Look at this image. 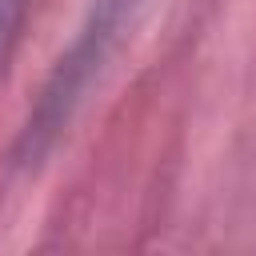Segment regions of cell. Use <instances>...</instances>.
<instances>
[{
  "instance_id": "7a4b0ae2",
  "label": "cell",
  "mask_w": 256,
  "mask_h": 256,
  "mask_svg": "<svg viewBox=\"0 0 256 256\" xmlns=\"http://www.w3.org/2000/svg\"><path fill=\"white\" fill-rule=\"evenodd\" d=\"M28 8H32V0H0V72H4V60H8L12 44L20 40Z\"/></svg>"
},
{
  "instance_id": "6da1fadb",
  "label": "cell",
  "mask_w": 256,
  "mask_h": 256,
  "mask_svg": "<svg viewBox=\"0 0 256 256\" xmlns=\"http://www.w3.org/2000/svg\"><path fill=\"white\" fill-rule=\"evenodd\" d=\"M132 4L136 0H92L80 32L72 36V44L64 48V56L56 60L48 84L40 88V100L32 104V112H28V120H24V128L16 136V148H12L16 164H36L56 144V136L72 120L80 96L88 92L92 76L104 68L108 52L116 48L120 28H124Z\"/></svg>"
}]
</instances>
